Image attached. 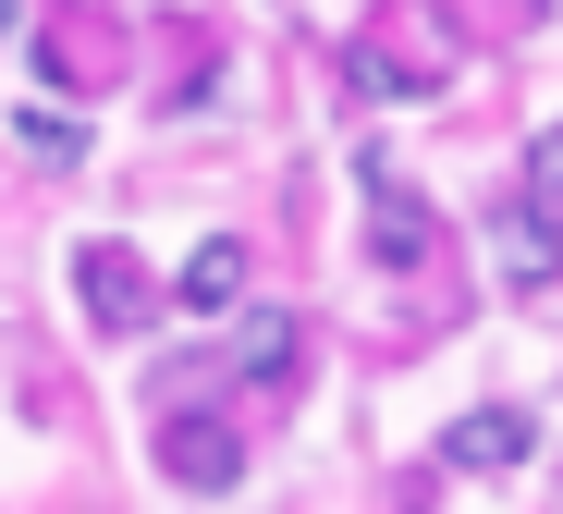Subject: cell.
<instances>
[{"label": "cell", "instance_id": "6da1fadb", "mask_svg": "<svg viewBox=\"0 0 563 514\" xmlns=\"http://www.w3.org/2000/svg\"><path fill=\"white\" fill-rule=\"evenodd\" d=\"M74 306L99 331H147L159 319V282H147V258L123 245V233H99V245H74Z\"/></svg>", "mask_w": 563, "mask_h": 514}, {"label": "cell", "instance_id": "7a4b0ae2", "mask_svg": "<svg viewBox=\"0 0 563 514\" xmlns=\"http://www.w3.org/2000/svg\"><path fill=\"white\" fill-rule=\"evenodd\" d=\"M355 184H367V258H380V270H429V258H441L429 196H405L393 160H355Z\"/></svg>", "mask_w": 563, "mask_h": 514}, {"label": "cell", "instance_id": "3957f363", "mask_svg": "<svg viewBox=\"0 0 563 514\" xmlns=\"http://www.w3.org/2000/svg\"><path fill=\"white\" fill-rule=\"evenodd\" d=\"M527 453H539V417H527V404H478V417H453V429H441L429 466H453V478H515Z\"/></svg>", "mask_w": 563, "mask_h": 514}, {"label": "cell", "instance_id": "277c9868", "mask_svg": "<svg viewBox=\"0 0 563 514\" xmlns=\"http://www.w3.org/2000/svg\"><path fill=\"white\" fill-rule=\"evenodd\" d=\"M159 478H172V490H233V478H245V441H233L221 417H172V429H159Z\"/></svg>", "mask_w": 563, "mask_h": 514}, {"label": "cell", "instance_id": "5b68a950", "mask_svg": "<svg viewBox=\"0 0 563 514\" xmlns=\"http://www.w3.org/2000/svg\"><path fill=\"white\" fill-rule=\"evenodd\" d=\"M159 306H184V319H233V306H245V245H233V233H209L197 258L159 282Z\"/></svg>", "mask_w": 563, "mask_h": 514}, {"label": "cell", "instance_id": "8992f818", "mask_svg": "<svg viewBox=\"0 0 563 514\" xmlns=\"http://www.w3.org/2000/svg\"><path fill=\"white\" fill-rule=\"evenodd\" d=\"M295 356H307V319H282V306H257V319L233 331V368H245V392H295V380H307Z\"/></svg>", "mask_w": 563, "mask_h": 514}, {"label": "cell", "instance_id": "52a82bcc", "mask_svg": "<svg viewBox=\"0 0 563 514\" xmlns=\"http://www.w3.org/2000/svg\"><path fill=\"white\" fill-rule=\"evenodd\" d=\"M503 282H515V294H539V282H563V221H539V209H515V221H503Z\"/></svg>", "mask_w": 563, "mask_h": 514}, {"label": "cell", "instance_id": "ba28073f", "mask_svg": "<svg viewBox=\"0 0 563 514\" xmlns=\"http://www.w3.org/2000/svg\"><path fill=\"white\" fill-rule=\"evenodd\" d=\"M515 209L563 221V123H539V135H527V184H515Z\"/></svg>", "mask_w": 563, "mask_h": 514}, {"label": "cell", "instance_id": "9c48e42d", "mask_svg": "<svg viewBox=\"0 0 563 514\" xmlns=\"http://www.w3.org/2000/svg\"><path fill=\"white\" fill-rule=\"evenodd\" d=\"M13 135H25V147H37V160H74V123H62V111H25V123H13Z\"/></svg>", "mask_w": 563, "mask_h": 514}, {"label": "cell", "instance_id": "30bf717a", "mask_svg": "<svg viewBox=\"0 0 563 514\" xmlns=\"http://www.w3.org/2000/svg\"><path fill=\"white\" fill-rule=\"evenodd\" d=\"M0 50H13V0H0Z\"/></svg>", "mask_w": 563, "mask_h": 514}]
</instances>
